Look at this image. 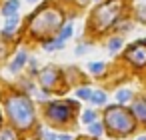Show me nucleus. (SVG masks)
I'll list each match as a JSON object with an SVG mask.
<instances>
[{"instance_id": "6ab92c4d", "label": "nucleus", "mask_w": 146, "mask_h": 140, "mask_svg": "<svg viewBox=\"0 0 146 140\" xmlns=\"http://www.w3.org/2000/svg\"><path fill=\"white\" fill-rule=\"evenodd\" d=\"M82 122H84V124H92V122H96V112H94V110H86V112L82 114Z\"/></svg>"}, {"instance_id": "f3484780", "label": "nucleus", "mask_w": 146, "mask_h": 140, "mask_svg": "<svg viewBox=\"0 0 146 140\" xmlns=\"http://www.w3.org/2000/svg\"><path fill=\"white\" fill-rule=\"evenodd\" d=\"M130 98H132V92H130V90H126V88L116 92V100H118V102H122V104H124V102H128Z\"/></svg>"}, {"instance_id": "a211bd4d", "label": "nucleus", "mask_w": 146, "mask_h": 140, "mask_svg": "<svg viewBox=\"0 0 146 140\" xmlns=\"http://www.w3.org/2000/svg\"><path fill=\"white\" fill-rule=\"evenodd\" d=\"M76 96H78V98H82V100H90L92 90H90V88H86V86H82V88H78V90H76Z\"/></svg>"}, {"instance_id": "0eeeda50", "label": "nucleus", "mask_w": 146, "mask_h": 140, "mask_svg": "<svg viewBox=\"0 0 146 140\" xmlns=\"http://www.w3.org/2000/svg\"><path fill=\"white\" fill-rule=\"evenodd\" d=\"M56 80H58V70H56V68L50 66V68H46V70L40 72V84H42L44 88H52Z\"/></svg>"}, {"instance_id": "a878e982", "label": "nucleus", "mask_w": 146, "mask_h": 140, "mask_svg": "<svg viewBox=\"0 0 146 140\" xmlns=\"http://www.w3.org/2000/svg\"><path fill=\"white\" fill-rule=\"evenodd\" d=\"M138 140H146V136H140V138H138Z\"/></svg>"}, {"instance_id": "ddd939ff", "label": "nucleus", "mask_w": 146, "mask_h": 140, "mask_svg": "<svg viewBox=\"0 0 146 140\" xmlns=\"http://www.w3.org/2000/svg\"><path fill=\"white\" fill-rule=\"evenodd\" d=\"M72 34V22H66L64 26H60V40H68Z\"/></svg>"}, {"instance_id": "dca6fc26", "label": "nucleus", "mask_w": 146, "mask_h": 140, "mask_svg": "<svg viewBox=\"0 0 146 140\" xmlns=\"http://www.w3.org/2000/svg\"><path fill=\"white\" fill-rule=\"evenodd\" d=\"M120 46H122V40H120L118 36H116V38H110V40H108V50H110L112 54H114V52H118V50H120Z\"/></svg>"}, {"instance_id": "9d476101", "label": "nucleus", "mask_w": 146, "mask_h": 140, "mask_svg": "<svg viewBox=\"0 0 146 140\" xmlns=\"http://www.w3.org/2000/svg\"><path fill=\"white\" fill-rule=\"evenodd\" d=\"M24 62H26V52H24V50H20V52L14 56V60L10 62V70H12V72H18V70L24 66Z\"/></svg>"}, {"instance_id": "423d86ee", "label": "nucleus", "mask_w": 146, "mask_h": 140, "mask_svg": "<svg viewBox=\"0 0 146 140\" xmlns=\"http://www.w3.org/2000/svg\"><path fill=\"white\" fill-rule=\"evenodd\" d=\"M70 114H72V108H70L68 104L54 102V104H50V106H48V116H50L52 120L64 122V120H68V118H70Z\"/></svg>"}, {"instance_id": "6e6552de", "label": "nucleus", "mask_w": 146, "mask_h": 140, "mask_svg": "<svg viewBox=\"0 0 146 140\" xmlns=\"http://www.w3.org/2000/svg\"><path fill=\"white\" fill-rule=\"evenodd\" d=\"M18 8H20V2H18V0H8V2L2 6V14H4L6 18H12V16H16Z\"/></svg>"}, {"instance_id": "393cba45", "label": "nucleus", "mask_w": 146, "mask_h": 140, "mask_svg": "<svg viewBox=\"0 0 146 140\" xmlns=\"http://www.w3.org/2000/svg\"><path fill=\"white\" fill-rule=\"evenodd\" d=\"M84 52H86L84 46H76V54H84Z\"/></svg>"}, {"instance_id": "5701e85b", "label": "nucleus", "mask_w": 146, "mask_h": 140, "mask_svg": "<svg viewBox=\"0 0 146 140\" xmlns=\"http://www.w3.org/2000/svg\"><path fill=\"white\" fill-rule=\"evenodd\" d=\"M138 18H140L142 22H146V8H140V10H138Z\"/></svg>"}, {"instance_id": "4468645a", "label": "nucleus", "mask_w": 146, "mask_h": 140, "mask_svg": "<svg viewBox=\"0 0 146 140\" xmlns=\"http://www.w3.org/2000/svg\"><path fill=\"white\" fill-rule=\"evenodd\" d=\"M62 46H64V40H60V38H58V40H52V42H46V44H44V50H48V52H52V50H60Z\"/></svg>"}, {"instance_id": "b1692460", "label": "nucleus", "mask_w": 146, "mask_h": 140, "mask_svg": "<svg viewBox=\"0 0 146 140\" xmlns=\"http://www.w3.org/2000/svg\"><path fill=\"white\" fill-rule=\"evenodd\" d=\"M120 28H122V30H130L132 24H130V22H124V24H120Z\"/></svg>"}, {"instance_id": "39448f33", "label": "nucleus", "mask_w": 146, "mask_h": 140, "mask_svg": "<svg viewBox=\"0 0 146 140\" xmlns=\"http://www.w3.org/2000/svg\"><path fill=\"white\" fill-rule=\"evenodd\" d=\"M126 58L136 64V66H144L146 64V44L144 42H136L134 46H130L126 50Z\"/></svg>"}, {"instance_id": "f03ea898", "label": "nucleus", "mask_w": 146, "mask_h": 140, "mask_svg": "<svg viewBox=\"0 0 146 140\" xmlns=\"http://www.w3.org/2000/svg\"><path fill=\"white\" fill-rule=\"evenodd\" d=\"M104 122H106L108 130L118 134V136H124V134L134 130V118L122 106H110L104 114Z\"/></svg>"}, {"instance_id": "4be33fe9", "label": "nucleus", "mask_w": 146, "mask_h": 140, "mask_svg": "<svg viewBox=\"0 0 146 140\" xmlns=\"http://www.w3.org/2000/svg\"><path fill=\"white\" fill-rule=\"evenodd\" d=\"M0 140H16V134L12 132V130H2V132H0Z\"/></svg>"}, {"instance_id": "1a4fd4ad", "label": "nucleus", "mask_w": 146, "mask_h": 140, "mask_svg": "<svg viewBox=\"0 0 146 140\" xmlns=\"http://www.w3.org/2000/svg\"><path fill=\"white\" fill-rule=\"evenodd\" d=\"M132 112H134V116H136L138 120L146 122V100H138V102H134Z\"/></svg>"}, {"instance_id": "412c9836", "label": "nucleus", "mask_w": 146, "mask_h": 140, "mask_svg": "<svg viewBox=\"0 0 146 140\" xmlns=\"http://www.w3.org/2000/svg\"><path fill=\"white\" fill-rule=\"evenodd\" d=\"M88 126H90V134H94V136H100L102 134V124L100 122H92Z\"/></svg>"}, {"instance_id": "7ed1b4c3", "label": "nucleus", "mask_w": 146, "mask_h": 140, "mask_svg": "<svg viewBox=\"0 0 146 140\" xmlns=\"http://www.w3.org/2000/svg\"><path fill=\"white\" fill-rule=\"evenodd\" d=\"M62 24V16L60 12L56 10H50V8H44L40 10L32 20H30V30L36 32V34H42V32H54L56 28H60Z\"/></svg>"}, {"instance_id": "bb28decb", "label": "nucleus", "mask_w": 146, "mask_h": 140, "mask_svg": "<svg viewBox=\"0 0 146 140\" xmlns=\"http://www.w3.org/2000/svg\"><path fill=\"white\" fill-rule=\"evenodd\" d=\"M28 2H36V0H28Z\"/></svg>"}, {"instance_id": "f257e3e1", "label": "nucleus", "mask_w": 146, "mask_h": 140, "mask_svg": "<svg viewBox=\"0 0 146 140\" xmlns=\"http://www.w3.org/2000/svg\"><path fill=\"white\" fill-rule=\"evenodd\" d=\"M6 110L12 118V122L18 128H28L34 120V110H32V102L22 96V94H14L6 100Z\"/></svg>"}, {"instance_id": "f8f14e48", "label": "nucleus", "mask_w": 146, "mask_h": 140, "mask_svg": "<svg viewBox=\"0 0 146 140\" xmlns=\"http://www.w3.org/2000/svg\"><path fill=\"white\" fill-rule=\"evenodd\" d=\"M42 138L44 140H72L70 134H52V132H46V130H42Z\"/></svg>"}, {"instance_id": "20e7f679", "label": "nucleus", "mask_w": 146, "mask_h": 140, "mask_svg": "<svg viewBox=\"0 0 146 140\" xmlns=\"http://www.w3.org/2000/svg\"><path fill=\"white\" fill-rule=\"evenodd\" d=\"M120 8H122L120 0H110V2L102 4L100 8H96L94 10V18H92L94 26L98 30H106L112 22H116V18L120 14Z\"/></svg>"}, {"instance_id": "2eb2a0df", "label": "nucleus", "mask_w": 146, "mask_h": 140, "mask_svg": "<svg viewBox=\"0 0 146 140\" xmlns=\"http://www.w3.org/2000/svg\"><path fill=\"white\" fill-rule=\"evenodd\" d=\"M90 102H94V104H104L106 102V94L104 92H100V90H96V92H92V96H90Z\"/></svg>"}, {"instance_id": "9b49d317", "label": "nucleus", "mask_w": 146, "mask_h": 140, "mask_svg": "<svg viewBox=\"0 0 146 140\" xmlns=\"http://www.w3.org/2000/svg\"><path fill=\"white\" fill-rule=\"evenodd\" d=\"M16 28H18V16L6 18V24H4V34H12Z\"/></svg>"}, {"instance_id": "aec40b11", "label": "nucleus", "mask_w": 146, "mask_h": 140, "mask_svg": "<svg viewBox=\"0 0 146 140\" xmlns=\"http://www.w3.org/2000/svg\"><path fill=\"white\" fill-rule=\"evenodd\" d=\"M88 70L94 72V74H100V72L104 70V64H102V62H90V64H88Z\"/></svg>"}]
</instances>
